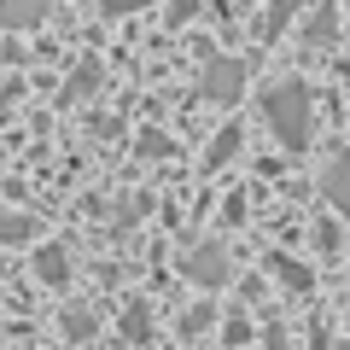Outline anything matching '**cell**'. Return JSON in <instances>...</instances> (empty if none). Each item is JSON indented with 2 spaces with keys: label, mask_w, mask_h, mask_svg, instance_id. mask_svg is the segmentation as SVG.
Masks as SVG:
<instances>
[{
  "label": "cell",
  "mask_w": 350,
  "mask_h": 350,
  "mask_svg": "<svg viewBox=\"0 0 350 350\" xmlns=\"http://www.w3.org/2000/svg\"><path fill=\"white\" fill-rule=\"evenodd\" d=\"M262 123L275 129V140L286 152H304L315 135V105H310V88L304 82H275L262 94Z\"/></svg>",
  "instance_id": "1"
},
{
  "label": "cell",
  "mask_w": 350,
  "mask_h": 350,
  "mask_svg": "<svg viewBox=\"0 0 350 350\" xmlns=\"http://www.w3.org/2000/svg\"><path fill=\"white\" fill-rule=\"evenodd\" d=\"M245 94V64L239 59H204L199 70V100L204 105H234Z\"/></svg>",
  "instance_id": "2"
},
{
  "label": "cell",
  "mask_w": 350,
  "mask_h": 350,
  "mask_svg": "<svg viewBox=\"0 0 350 350\" xmlns=\"http://www.w3.org/2000/svg\"><path fill=\"white\" fill-rule=\"evenodd\" d=\"M187 280H193V286H204V292L228 286V280H234L228 251H222V245H193V251H187Z\"/></svg>",
  "instance_id": "3"
},
{
  "label": "cell",
  "mask_w": 350,
  "mask_h": 350,
  "mask_svg": "<svg viewBox=\"0 0 350 350\" xmlns=\"http://www.w3.org/2000/svg\"><path fill=\"white\" fill-rule=\"evenodd\" d=\"M338 36H345V12H338L333 0H321V6L304 18V47L327 53V47H338Z\"/></svg>",
  "instance_id": "4"
},
{
  "label": "cell",
  "mask_w": 350,
  "mask_h": 350,
  "mask_svg": "<svg viewBox=\"0 0 350 350\" xmlns=\"http://www.w3.org/2000/svg\"><path fill=\"white\" fill-rule=\"evenodd\" d=\"M321 193L333 211H350V146L327 158V175H321Z\"/></svg>",
  "instance_id": "5"
},
{
  "label": "cell",
  "mask_w": 350,
  "mask_h": 350,
  "mask_svg": "<svg viewBox=\"0 0 350 350\" xmlns=\"http://www.w3.org/2000/svg\"><path fill=\"white\" fill-rule=\"evenodd\" d=\"M29 239H41V216L0 204V245H29Z\"/></svg>",
  "instance_id": "6"
},
{
  "label": "cell",
  "mask_w": 350,
  "mask_h": 350,
  "mask_svg": "<svg viewBox=\"0 0 350 350\" xmlns=\"http://www.w3.org/2000/svg\"><path fill=\"white\" fill-rule=\"evenodd\" d=\"M53 12V0H0V29H29Z\"/></svg>",
  "instance_id": "7"
},
{
  "label": "cell",
  "mask_w": 350,
  "mask_h": 350,
  "mask_svg": "<svg viewBox=\"0 0 350 350\" xmlns=\"http://www.w3.org/2000/svg\"><path fill=\"white\" fill-rule=\"evenodd\" d=\"M304 6H310V0H269V6H262V18H257V36H262V41H275L280 29L292 24V18L304 12Z\"/></svg>",
  "instance_id": "8"
},
{
  "label": "cell",
  "mask_w": 350,
  "mask_h": 350,
  "mask_svg": "<svg viewBox=\"0 0 350 350\" xmlns=\"http://www.w3.org/2000/svg\"><path fill=\"white\" fill-rule=\"evenodd\" d=\"M94 88H100V59H82V64H76V70H70V82H64L59 105H76V100H88Z\"/></svg>",
  "instance_id": "9"
},
{
  "label": "cell",
  "mask_w": 350,
  "mask_h": 350,
  "mask_svg": "<svg viewBox=\"0 0 350 350\" xmlns=\"http://www.w3.org/2000/svg\"><path fill=\"white\" fill-rule=\"evenodd\" d=\"M36 275L47 280V286H64V280H70V257H64L59 245H41L36 251Z\"/></svg>",
  "instance_id": "10"
},
{
  "label": "cell",
  "mask_w": 350,
  "mask_h": 350,
  "mask_svg": "<svg viewBox=\"0 0 350 350\" xmlns=\"http://www.w3.org/2000/svg\"><path fill=\"white\" fill-rule=\"evenodd\" d=\"M234 152H239V129H222V135L204 146V170H222V163H234Z\"/></svg>",
  "instance_id": "11"
},
{
  "label": "cell",
  "mask_w": 350,
  "mask_h": 350,
  "mask_svg": "<svg viewBox=\"0 0 350 350\" xmlns=\"http://www.w3.org/2000/svg\"><path fill=\"white\" fill-rule=\"evenodd\" d=\"M269 269H275V275L286 280L292 292H310V269H304L298 257H269Z\"/></svg>",
  "instance_id": "12"
},
{
  "label": "cell",
  "mask_w": 350,
  "mask_h": 350,
  "mask_svg": "<svg viewBox=\"0 0 350 350\" xmlns=\"http://www.w3.org/2000/svg\"><path fill=\"white\" fill-rule=\"evenodd\" d=\"M94 327H100V321H94L88 310H64V333H70V338H94Z\"/></svg>",
  "instance_id": "13"
},
{
  "label": "cell",
  "mask_w": 350,
  "mask_h": 350,
  "mask_svg": "<svg viewBox=\"0 0 350 350\" xmlns=\"http://www.w3.org/2000/svg\"><path fill=\"white\" fill-rule=\"evenodd\" d=\"M163 152H170V140H163L158 129H152V135H140V158H163Z\"/></svg>",
  "instance_id": "14"
},
{
  "label": "cell",
  "mask_w": 350,
  "mask_h": 350,
  "mask_svg": "<svg viewBox=\"0 0 350 350\" xmlns=\"http://www.w3.org/2000/svg\"><path fill=\"white\" fill-rule=\"evenodd\" d=\"M216 321V315L211 310H204V304H199V310H187V321H181V333H204V327H211Z\"/></svg>",
  "instance_id": "15"
},
{
  "label": "cell",
  "mask_w": 350,
  "mask_h": 350,
  "mask_svg": "<svg viewBox=\"0 0 350 350\" xmlns=\"http://www.w3.org/2000/svg\"><path fill=\"white\" fill-rule=\"evenodd\" d=\"M94 6H100V12H140V6H152V0H94Z\"/></svg>",
  "instance_id": "16"
},
{
  "label": "cell",
  "mask_w": 350,
  "mask_h": 350,
  "mask_svg": "<svg viewBox=\"0 0 350 350\" xmlns=\"http://www.w3.org/2000/svg\"><path fill=\"white\" fill-rule=\"evenodd\" d=\"M222 338H228V345H245V338H251V321H239V315H234V321L222 327Z\"/></svg>",
  "instance_id": "17"
},
{
  "label": "cell",
  "mask_w": 350,
  "mask_h": 350,
  "mask_svg": "<svg viewBox=\"0 0 350 350\" xmlns=\"http://www.w3.org/2000/svg\"><path fill=\"white\" fill-rule=\"evenodd\" d=\"M193 12H199V0H175V6H170V24H187Z\"/></svg>",
  "instance_id": "18"
},
{
  "label": "cell",
  "mask_w": 350,
  "mask_h": 350,
  "mask_svg": "<svg viewBox=\"0 0 350 350\" xmlns=\"http://www.w3.org/2000/svg\"><path fill=\"white\" fill-rule=\"evenodd\" d=\"M129 338H146V310H129Z\"/></svg>",
  "instance_id": "19"
},
{
  "label": "cell",
  "mask_w": 350,
  "mask_h": 350,
  "mask_svg": "<svg viewBox=\"0 0 350 350\" xmlns=\"http://www.w3.org/2000/svg\"><path fill=\"white\" fill-rule=\"evenodd\" d=\"M338 12H345V24H350V0H345V6H338Z\"/></svg>",
  "instance_id": "20"
},
{
  "label": "cell",
  "mask_w": 350,
  "mask_h": 350,
  "mask_svg": "<svg viewBox=\"0 0 350 350\" xmlns=\"http://www.w3.org/2000/svg\"><path fill=\"white\" fill-rule=\"evenodd\" d=\"M239 6H251V0H239Z\"/></svg>",
  "instance_id": "21"
}]
</instances>
